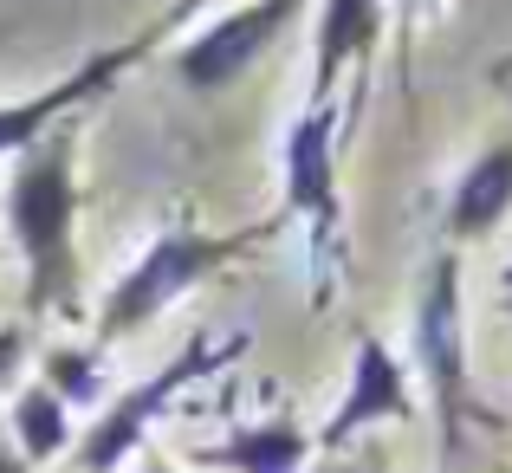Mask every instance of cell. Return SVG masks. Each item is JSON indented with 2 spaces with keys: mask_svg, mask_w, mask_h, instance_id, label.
I'll use <instances>...</instances> for the list:
<instances>
[{
  "mask_svg": "<svg viewBox=\"0 0 512 473\" xmlns=\"http://www.w3.org/2000/svg\"><path fill=\"white\" fill-rule=\"evenodd\" d=\"M72 124H52L33 150H20L7 188V227L26 253V305L33 312H78V253H72Z\"/></svg>",
  "mask_w": 512,
  "mask_h": 473,
  "instance_id": "cell-1",
  "label": "cell"
},
{
  "mask_svg": "<svg viewBox=\"0 0 512 473\" xmlns=\"http://www.w3.org/2000/svg\"><path fill=\"white\" fill-rule=\"evenodd\" d=\"M266 234H273V227H247V234H227V240L195 234V227H163L156 247L130 266V279L111 292V305H104V337H124V331H137V324H150L169 299H182L188 286H201V279H208L214 266H227L234 253L260 247Z\"/></svg>",
  "mask_w": 512,
  "mask_h": 473,
  "instance_id": "cell-2",
  "label": "cell"
},
{
  "mask_svg": "<svg viewBox=\"0 0 512 473\" xmlns=\"http://www.w3.org/2000/svg\"><path fill=\"white\" fill-rule=\"evenodd\" d=\"M415 350H422L428 389H435L441 454H454L461 415H467V350H461V266L448 253L435 260V273L422 286V305H415Z\"/></svg>",
  "mask_w": 512,
  "mask_h": 473,
  "instance_id": "cell-3",
  "label": "cell"
},
{
  "mask_svg": "<svg viewBox=\"0 0 512 473\" xmlns=\"http://www.w3.org/2000/svg\"><path fill=\"white\" fill-rule=\"evenodd\" d=\"M305 0H253V7H234L227 20H214L208 33H195L182 52H175V72H182L188 91H221L299 20Z\"/></svg>",
  "mask_w": 512,
  "mask_h": 473,
  "instance_id": "cell-4",
  "label": "cell"
},
{
  "mask_svg": "<svg viewBox=\"0 0 512 473\" xmlns=\"http://www.w3.org/2000/svg\"><path fill=\"white\" fill-rule=\"evenodd\" d=\"M331 143H338V124H331V104H305V117L286 137V208L312 221V240L331 247L338 234V175H331Z\"/></svg>",
  "mask_w": 512,
  "mask_h": 473,
  "instance_id": "cell-5",
  "label": "cell"
},
{
  "mask_svg": "<svg viewBox=\"0 0 512 473\" xmlns=\"http://www.w3.org/2000/svg\"><path fill=\"white\" fill-rule=\"evenodd\" d=\"M208 363H214V350L188 344V350L169 363L163 376H150L143 389H130V396L117 402V409H104V422L85 435V454H78V467H85V473H117V461H124V454L143 441V428H150L156 415H163V402H169L175 389L188 383V376H201V370H208Z\"/></svg>",
  "mask_w": 512,
  "mask_h": 473,
  "instance_id": "cell-6",
  "label": "cell"
},
{
  "mask_svg": "<svg viewBox=\"0 0 512 473\" xmlns=\"http://www.w3.org/2000/svg\"><path fill=\"white\" fill-rule=\"evenodd\" d=\"M415 415V402H409V383H402V363L389 357L383 344H376L370 331L357 337V370H350V396L338 402V415L325 422V435L318 441H350V435H363L370 422H409Z\"/></svg>",
  "mask_w": 512,
  "mask_h": 473,
  "instance_id": "cell-7",
  "label": "cell"
},
{
  "mask_svg": "<svg viewBox=\"0 0 512 473\" xmlns=\"http://www.w3.org/2000/svg\"><path fill=\"white\" fill-rule=\"evenodd\" d=\"M143 46H124V52H104V59H91V65H78L65 85H52V91H39V98H20V104H0V156H13V150H33L39 137L52 130V117H65L78 98H91V91H104L117 72H124L130 59H137Z\"/></svg>",
  "mask_w": 512,
  "mask_h": 473,
  "instance_id": "cell-8",
  "label": "cell"
},
{
  "mask_svg": "<svg viewBox=\"0 0 512 473\" xmlns=\"http://www.w3.org/2000/svg\"><path fill=\"white\" fill-rule=\"evenodd\" d=\"M376 33H383V0H325V13H318V52H312V104H331L338 72L370 59Z\"/></svg>",
  "mask_w": 512,
  "mask_h": 473,
  "instance_id": "cell-9",
  "label": "cell"
},
{
  "mask_svg": "<svg viewBox=\"0 0 512 473\" xmlns=\"http://www.w3.org/2000/svg\"><path fill=\"white\" fill-rule=\"evenodd\" d=\"M506 208H512V143L487 150L461 175L448 201V234H487L493 221H506Z\"/></svg>",
  "mask_w": 512,
  "mask_h": 473,
  "instance_id": "cell-10",
  "label": "cell"
},
{
  "mask_svg": "<svg viewBox=\"0 0 512 473\" xmlns=\"http://www.w3.org/2000/svg\"><path fill=\"white\" fill-rule=\"evenodd\" d=\"M221 461L240 467V473H299V461H305V435H299V428H286V422L247 428V435H234V441L221 448Z\"/></svg>",
  "mask_w": 512,
  "mask_h": 473,
  "instance_id": "cell-11",
  "label": "cell"
},
{
  "mask_svg": "<svg viewBox=\"0 0 512 473\" xmlns=\"http://www.w3.org/2000/svg\"><path fill=\"white\" fill-rule=\"evenodd\" d=\"M13 435H20V454L52 461V454L65 448V402L52 396V389H26V396L13 402Z\"/></svg>",
  "mask_w": 512,
  "mask_h": 473,
  "instance_id": "cell-12",
  "label": "cell"
},
{
  "mask_svg": "<svg viewBox=\"0 0 512 473\" xmlns=\"http://www.w3.org/2000/svg\"><path fill=\"white\" fill-rule=\"evenodd\" d=\"M52 383H59V402H91L98 370H91V357H78V350H59V357H52Z\"/></svg>",
  "mask_w": 512,
  "mask_h": 473,
  "instance_id": "cell-13",
  "label": "cell"
},
{
  "mask_svg": "<svg viewBox=\"0 0 512 473\" xmlns=\"http://www.w3.org/2000/svg\"><path fill=\"white\" fill-rule=\"evenodd\" d=\"M13 363H20V331H0V383H7Z\"/></svg>",
  "mask_w": 512,
  "mask_h": 473,
  "instance_id": "cell-14",
  "label": "cell"
},
{
  "mask_svg": "<svg viewBox=\"0 0 512 473\" xmlns=\"http://www.w3.org/2000/svg\"><path fill=\"white\" fill-rule=\"evenodd\" d=\"M0 473H26V467H20V454H13L7 441H0Z\"/></svg>",
  "mask_w": 512,
  "mask_h": 473,
  "instance_id": "cell-15",
  "label": "cell"
},
{
  "mask_svg": "<svg viewBox=\"0 0 512 473\" xmlns=\"http://www.w3.org/2000/svg\"><path fill=\"white\" fill-rule=\"evenodd\" d=\"M506 292H512V266H506Z\"/></svg>",
  "mask_w": 512,
  "mask_h": 473,
  "instance_id": "cell-16",
  "label": "cell"
}]
</instances>
